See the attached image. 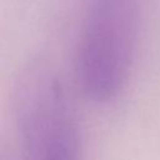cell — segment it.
Returning <instances> with one entry per match:
<instances>
[{
  "label": "cell",
  "instance_id": "2",
  "mask_svg": "<svg viewBox=\"0 0 160 160\" xmlns=\"http://www.w3.org/2000/svg\"><path fill=\"white\" fill-rule=\"evenodd\" d=\"M16 118L26 160H81V134L72 104L49 70L32 69L18 91Z\"/></svg>",
  "mask_w": 160,
  "mask_h": 160
},
{
  "label": "cell",
  "instance_id": "1",
  "mask_svg": "<svg viewBox=\"0 0 160 160\" xmlns=\"http://www.w3.org/2000/svg\"><path fill=\"white\" fill-rule=\"evenodd\" d=\"M139 25L138 0H90L78 46L85 95L105 102L120 94L131 70Z\"/></svg>",
  "mask_w": 160,
  "mask_h": 160
}]
</instances>
